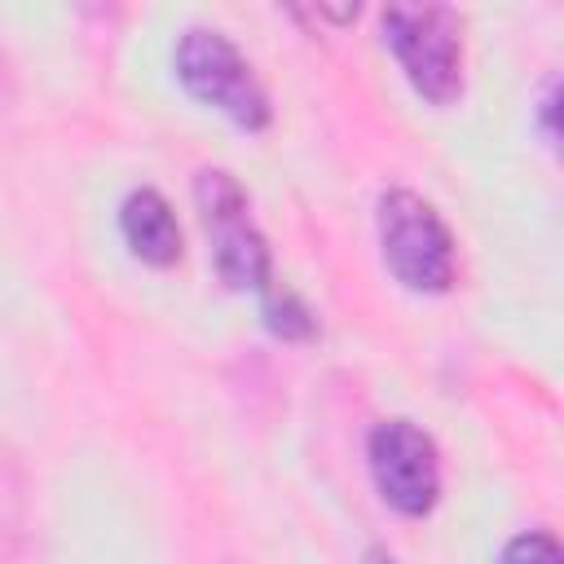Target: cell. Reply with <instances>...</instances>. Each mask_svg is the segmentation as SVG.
Returning a JSON list of instances; mask_svg holds the SVG:
<instances>
[{
  "instance_id": "obj_8",
  "label": "cell",
  "mask_w": 564,
  "mask_h": 564,
  "mask_svg": "<svg viewBox=\"0 0 564 564\" xmlns=\"http://www.w3.org/2000/svg\"><path fill=\"white\" fill-rule=\"evenodd\" d=\"M498 564H564V555H560L555 533L529 529V533H516V538L502 546Z\"/></svg>"
},
{
  "instance_id": "obj_1",
  "label": "cell",
  "mask_w": 564,
  "mask_h": 564,
  "mask_svg": "<svg viewBox=\"0 0 564 564\" xmlns=\"http://www.w3.org/2000/svg\"><path fill=\"white\" fill-rule=\"evenodd\" d=\"M172 66H176L181 88L194 101L220 110L242 132L269 128V119H273L269 93H264V84L256 79L251 62L238 53V44L225 31H212V26L181 31L176 53H172Z\"/></svg>"
},
{
  "instance_id": "obj_4",
  "label": "cell",
  "mask_w": 564,
  "mask_h": 564,
  "mask_svg": "<svg viewBox=\"0 0 564 564\" xmlns=\"http://www.w3.org/2000/svg\"><path fill=\"white\" fill-rule=\"evenodd\" d=\"M194 203H198V216L212 242L216 273L234 291H256V295L273 291V256H269L264 234L251 220L242 185L220 167H203L194 176Z\"/></svg>"
},
{
  "instance_id": "obj_7",
  "label": "cell",
  "mask_w": 564,
  "mask_h": 564,
  "mask_svg": "<svg viewBox=\"0 0 564 564\" xmlns=\"http://www.w3.org/2000/svg\"><path fill=\"white\" fill-rule=\"evenodd\" d=\"M264 300V326L273 330V335H282V339H308L317 326H313V313L304 308V300L300 295H291V291H264L260 295Z\"/></svg>"
},
{
  "instance_id": "obj_3",
  "label": "cell",
  "mask_w": 564,
  "mask_h": 564,
  "mask_svg": "<svg viewBox=\"0 0 564 564\" xmlns=\"http://www.w3.org/2000/svg\"><path fill=\"white\" fill-rule=\"evenodd\" d=\"M383 40L410 79V88L449 106L463 93V22L445 4H392L383 9Z\"/></svg>"
},
{
  "instance_id": "obj_6",
  "label": "cell",
  "mask_w": 564,
  "mask_h": 564,
  "mask_svg": "<svg viewBox=\"0 0 564 564\" xmlns=\"http://www.w3.org/2000/svg\"><path fill=\"white\" fill-rule=\"evenodd\" d=\"M119 234H123L128 251L137 260L154 264V269H167V264L181 260V225H176V212L150 185H141V189H132L123 198V207H119Z\"/></svg>"
},
{
  "instance_id": "obj_2",
  "label": "cell",
  "mask_w": 564,
  "mask_h": 564,
  "mask_svg": "<svg viewBox=\"0 0 564 564\" xmlns=\"http://www.w3.org/2000/svg\"><path fill=\"white\" fill-rule=\"evenodd\" d=\"M379 251L388 273L419 295H441L458 278L454 234L427 198L414 189H388L379 198Z\"/></svg>"
},
{
  "instance_id": "obj_5",
  "label": "cell",
  "mask_w": 564,
  "mask_h": 564,
  "mask_svg": "<svg viewBox=\"0 0 564 564\" xmlns=\"http://www.w3.org/2000/svg\"><path fill=\"white\" fill-rule=\"evenodd\" d=\"M366 463L375 476V489L383 502L401 516H427L441 498V458L436 441L414 427L410 419H383L370 427L366 441Z\"/></svg>"
},
{
  "instance_id": "obj_9",
  "label": "cell",
  "mask_w": 564,
  "mask_h": 564,
  "mask_svg": "<svg viewBox=\"0 0 564 564\" xmlns=\"http://www.w3.org/2000/svg\"><path fill=\"white\" fill-rule=\"evenodd\" d=\"M361 564H397V560H392V555H388V551H383V546H370V551H366V560H361Z\"/></svg>"
}]
</instances>
